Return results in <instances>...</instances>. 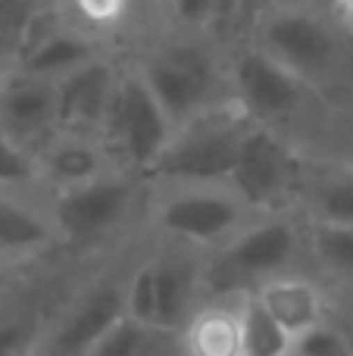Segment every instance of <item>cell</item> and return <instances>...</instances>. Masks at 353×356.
<instances>
[{"instance_id": "1", "label": "cell", "mask_w": 353, "mask_h": 356, "mask_svg": "<svg viewBox=\"0 0 353 356\" xmlns=\"http://www.w3.org/2000/svg\"><path fill=\"white\" fill-rule=\"evenodd\" d=\"M125 56L138 66L175 129L231 100L229 47L210 35L160 22L156 6L150 29Z\"/></svg>"}, {"instance_id": "2", "label": "cell", "mask_w": 353, "mask_h": 356, "mask_svg": "<svg viewBox=\"0 0 353 356\" xmlns=\"http://www.w3.org/2000/svg\"><path fill=\"white\" fill-rule=\"evenodd\" d=\"M150 181L125 169L47 194L63 266H91L144 238Z\"/></svg>"}, {"instance_id": "3", "label": "cell", "mask_w": 353, "mask_h": 356, "mask_svg": "<svg viewBox=\"0 0 353 356\" xmlns=\"http://www.w3.org/2000/svg\"><path fill=\"white\" fill-rule=\"evenodd\" d=\"M244 41L329 97L353 72V41L329 3H260L247 6Z\"/></svg>"}, {"instance_id": "4", "label": "cell", "mask_w": 353, "mask_h": 356, "mask_svg": "<svg viewBox=\"0 0 353 356\" xmlns=\"http://www.w3.org/2000/svg\"><path fill=\"white\" fill-rule=\"evenodd\" d=\"M310 269L306 219L297 209L256 216L241 234L204 259L206 297H247L266 282Z\"/></svg>"}, {"instance_id": "5", "label": "cell", "mask_w": 353, "mask_h": 356, "mask_svg": "<svg viewBox=\"0 0 353 356\" xmlns=\"http://www.w3.org/2000/svg\"><path fill=\"white\" fill-rule=\"evenodd\" d=\"M141 244L144 238L81 269V278H75L50 309L35 356H88L119 319L129 316L125 291Z\"/></svg>"}, {"instance_id": "6", "label": "cell", "mask_w": 353, "mask_h": 356, "mask_svg": "<svg viewBox=\"0 0 353 356\" xmlns=\"http://www.w3.org/2000/svg\"><path fill=\"white\" fill-rule=\"evenodd\" d=\"M231 184H150L144 238L210 257L256 219Z\"/></svg>"}, {"instance_id": "7", "label": "cell", "mask_w": 353, "mask_h": 356, "mask_svg": "<svg viewBox=\"0 0 353 356\" xmlns=\"http://www.w3.org/2000/svg\"><path fill=\"white\" fill-rule=\"evenodd\" d=\"M229 88L231 100L254 119L260 129H272L304 147L300 131L322 113L325 94L306 85L300 75L275 63L256 44L235 41L229 47ZM306 150V147H304Z\"/></svg>"}, {"instance_id": "8", "label": "cell", "mask_w": 353, "mask_h": 356, "mask_svg": "<svg viewBox=\"0 0 353 356\" xmlns=\"http://www.w3.org/2000/svg\"><path fill=\"white\" fill-rule=\"evenodd\" d=\"M256 122L235 104L213 106L179 125L163 160L150 172V184H229L244 141Z\"/></svg>"}, {"instance_id": "9", "label": "cell", "mask_w": 353, "mask_h": 356, "mask_svg": "<svg viewBox=\"0 0 353 356\" xmlns=\"http://www.w3.org/2000/svg\"><path fill=\"white\" fill-rule=\"evenodd\" d=\"M175 135L172 119L154 97L150 85L138 66L122 54V69L113 91L110 110L100 125V141L106 144L113 163L131 175L150 178L156 163L163 160L169 141Z\"/></svg>"}, {"instance_id": "10", "label": "cell", "mask_w": 353, "mask_h": 356, "mask_svg": "<svg viewBox=\"0 0 353 356\" xmlns=\"http://www.w3.org/2000/svg\"><path fill=\"white\" fill-rule=\"evenodd\" d=\"M306 163H310V154L300 144H294L291 138L272 129L256 125L244 141V150L238 156V166L229 184L260 216L288 213V209H297Z\"/></svg>"}, {"instance_id": "11", "label": "cell", "mask_w": 353, "mask_h": 356, "mask_svg": "<svg viewBox=\"0 0 353 356\" xmlns=\"http://www.w3.org/2000/svg\"><path fill=\"white\" fill-rule=\"evenodd\" d=\"M110 54H119V50L106 47L94 35H88L69 16L66 3H35L16 41L13 69H22V72L47 81H60Z\"/></svg>"}, {"instance_id": "12", "label": "cell", "mask_w": 353, "mask_h": 356, "mask_svg": "<svg viewBox=\"0 0 353 356\" xmlns=\"http://www.w3.org/2000/svg\"><path fill=\"white\" fill-rule=\"evenodd\" d=\"M0 266L22 272L63 266L47 197L0 191Z\"/></svg>"}, {"instance_id": "13", "label": "cell", "mask_w": 353, "mask_h": 356, "mask_svg": "<svg viewBox=\"0 0 353 356\" xmlns=\"http://www.w3.org/2000/svg\"><path fill=\"white\" fill-rule=\"evenodd\" d=\"M0 129L38 160V154L60 135L56 81L10 69L0 79Z\"/></svg>"}, {"instance_id": "14", "label": "cell", "mask_w": 353, "mask_h": 356, "mask_svg": "<svg viewBox=\"0 0 353 356\" xmlns=\"http://www.w3.org/2000/svg\"><path fill=\"white\" fill-rule=\"evenodd\" d=\"M250 297L260 300V307L288 332V338L297 344L310 332L329 325L338 313V297L331 288L313 272H291L266 282Z\"/></svg>"}, {"instance_id": "15", "label": "cell", "mask_w": 353, "mask_h": 356, "mask_svg": "<svg viewBox=\"0 0 353 356\" xmlns=\"http://www.w3.org/2000/svg\"><path fill=\"white\" fill-rule=\"evenodd\" d=\"M119 69H122V54H110L56 81L60 131L100 135V125L106 119L119 81Z\"/></svg>"}, {"instance_id": "16", "label": "cell", "mask_w": 353, "mask_h": 356, "mask_svg": "<svg viewBox=\"0 0 353 356\" xmlns=\"http://www.w3.org/2000/svg\"><path fill=\"white\" fill-rule=\"evenodd\" d=\"M119 169L113 163L100 135H79V131H60L47 147L38 154V172H41L44 197L60 191L79 188L94 178Z\"/></svg>"}, {"instance_id": "17", "label": "cell", "mask_w": 353, "mask_h": 356, "mask_svg": "<svg viewBox=\"0 0 353 356\" xmlns=\"http://www.w3.org/2000/svg\"><path fill=\"white\" fill-rule=\"evenodd\" d=\"M297 213L313 225H353V160L310 156L297 194Z\"/></svg>"}, {"instance_id": "18", "label": "cell", "mask_w": 353, "mask_h": 356, "mask_svg": "<svg viewBox=\"0 0 353 356\" xmlns=\"http://www.w3.org/2000/svg\"><path fill=\"white\" fill-rule=\"evenodd\" d=\"M181 356H244L241 297H204L179 332Z\"/></svg>"}, {"instance_id": "19", "label": "cell", "mask_w": 353, "mask_h": 356, "mask_svg": "<svg viewBox=\"0 0 353 356\" xmlns=\"http://www.w3.org/2000/svg\"><path fill=\"white\" fill-rule=\"evenodd\" d=\"M310 269L331 288L338 300L353 297V225H313L306 222Z\"/></svg>"}, {"instance_id": "20", "label": "cell", "mask_w": 353, "mask_h": 356, "mask_svg": "<svg viewBox=\"0 0 353 356\" xmlns=\"http://www.w3.org/2000/svg\"><path fill=\"white\" fill-rule=\"evenodd\" d=\"M88 356H181V347L179 334L125 316Z\"/></svg>"}, {"instance_id": "21", "label": "cell", "mask_w": 353, "mask_h": 356, "mask_svg": "<svg viewBox=\"0 0 353 356\" xmlns=\"http://www.w3.org/2000/svg\"><path fill=\"white\" fill-rule=\"evenodd\" d=\"M241 341L244 356H294L288 332L250 294L241 297Z\"/></svg>"}, {"instance_id": "22", "label": "cell", "mask_w": 353, "mask_h": 356, "mask_svg": "<svg viewBox=\"0 0 353 356\" xmlns=\"http://www.w3.org/2000/svg\"><path fill=\"white\" fill-rule=\"evenodd\" d=\"M0 191L44 197L38 160L25 147H19L3 129H0Z\"/></svg>"}, {"instance_id": "23", "label": "cell", "mask_w": 353, "mask_h": 356, "mask_svg": "<svg viewBox=\"0 0 353 356\" xmlns=\"http://www.w3.org/2000/svg\"><path fill=\"white\" fill-rule=\"evenodd\" d=\"M294 356H350L347 344H344V334L338 328V322L331 319L329 325L310 332L306 338H300L294 344Z\"/></svg>"}, {"instance_id": "24", "label": "cell", "mask_w": 353, "mask_h": 356, "mask_svg": "<svg viewBox=\"0 0 353 356\" xmlns=\"http://www.w3.org/2000/svg\"><path fill=\"white\" fill-rule=\"evenodd\" d=\"M31 275H38V272H22V269H6V266H0V309H3L6 303H13L28 288Z\"/></svg>"}, {"instance_id": "25", "label": "cell", "mask_w": 353, "mask_h": 356, "mask_svg": "<svg viewBox=\"0 0 353 356\" xmlns=\"http://www.w3.org/2000/svg\"><path fill=\"white\" fill-rule=\"evenodd\" d=\"M335 322L344 334V344H347V353L353 356V307H344L338 303V313H335Z\"/></svg>"}, {"instance_id": "26", "label": "cell", "mask_w": 353, "mask_h": 356, "mask_svg": "<svg viewBox=\"0 0 353 356\" xmlns=\"http://www.w3.org/2000/svg\"><path fill=\"white\" fill-rule=\"evenodd\" d=\"M13 69V41L3 29H0V79Z\"/></svg>"}, {"instance_id": "27", "label": "cell", "mask_w": 353, "mask_h": 356, "mask_svg": "<svg viewBox=\"0 0 353 356\" xmlns=\"http://www.w3.org/2000/svg\"><path fill=\"white\" fill-rule=\"evenodd\" d=\"M338 303H344V307H353V297H347V300H338Z\"/></svg>"}]
</instances>
